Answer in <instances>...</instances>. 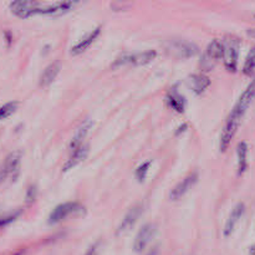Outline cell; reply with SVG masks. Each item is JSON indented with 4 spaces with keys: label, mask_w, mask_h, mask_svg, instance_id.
Here are the masks:
<instances>
[{
    "label": "cell",
    "mask_w": 255,
    "mask_h": 255,
    "mask_svg": "<svg viewBox=\"0 0 255 255\" xmlns=\"http://www.w3.org/2000/svg\"><path fill=\"white\" fill-rule=\"evenodd\" d=\"M255 98V80L249 85V86L244 90V92L241 93L239 100L237 101L236 106L233 107L232 112L229 113L225 122V126L221 131L220 136V151L225 152L227 148L229 147L230 142H232L233 137L236 136L237 131H238L239 126H240L241 118L245 115L247 109H249V106L252 105V102L254 101Z\"/></svg>",
    "instance_id": "6da1fadb"
},
{
    "label": "cell",
    "mask_w": 255,
    "mask_h": 255,
    "mask_svg": "<svg viewBox=\"0 0 255 255\" xmlns=\"http://www.w3.org/2000/svg\"><path fill=\"white\" fill-rule=\"evenodd\" d=\"M223 48H224V53H223V60H224V65L228 71L230 73H236L237 65H238V55H239V48H240V40L239 37L233 36V35H228L225 37L224 42H223Z\"/></svg>",
    "instance_id": "7a4b0ae2"
},
{
    "label": "cell",
    "mask_w": 255,
    "mask_h": 255,
    "mask_svg": "<svg viewBox=\"0 0 255 255\" xmlns=\"http://www.w3.org/2000/svg\"><path fill=\"white\" fill-rule=\"evenodd\" d=\"M20 161H21V152L15 151L9 154L4 163L0 165V185L6 180L12 178L15 180L19 174Z\"/></svg>",
    "instance_id": "3957f363"
},
{
    "label": "cell",
    "mask_w": 255,
    "mask_h": 255,
    "mask_svg": "<svg viewBox=\"0 0 255 255\" xmlns=\"http://www.w3.org/2000/svg\"><path fill=\"white\" fill-rule=\"evenodd\" d=\"M156 56H157V53L154 50L142 51V53L138 54H125V55H121L118 59H116V61L112 64V68H116V66L118 68V66L125 64H132L136 65V66H142V65H146L148 64V62H151Z\"/></svg>",
    "instance_id": "277c9868"
},
{
    "label": "cell",
    "mask_w": 255,
    "mask_h": 255,
    "mask_svg": "<svg viewBox=\"0 0 255 255\" xmlns=\"http://www.w3.org/2000/svg\"><path fill=\"white\" fill-rule=\"evenodd\" d=\"M79 212H84V207L80 203H62V204L57 205L56 208H54L50 217H49V223L50 224H56V223H60V221H62L64 219L68 218V217L73 216L75 213H79Z\"/></svg>",
    "instance_id": "5b68a950"
},
{
    "label": "cell",
    "mask_w": 255,
    "mask_h": 255,
    "mask_svg": "<svg viewBox=\"0 0 255 255\" xmlns=\"http://www.w3.org/2000/svg\"><path fill=\"white\" fill-rule=\"evenodd\" d=\"M37 6H39V1L36 0H18V1L10 3L9 8L15 17L28 19L37 14Z\"/></svg>",
    "instance_id": "8992f818"
},
{
    "label": "cell",
    "mask_w": 255,
    "mask_h": 255,
    "mask_svg": "<svg viewBox=\"0 0 255 255\" xmlns=\"http://www.w3.org/2000/svg\"><path fill=\"white\" fill-rule=\"evenodd\" d=\"M154 233H156V227H154V224L148 223V224L143 225L140 229V232L137 233L135 241H133V250H135L136 253L143 252L145 248L147 247V244L151 241L152 237L154 236Z\"/></svg>",
    "instance_id": "52a82bcc"
},
{
    "label": "cell",
    "mask_w": 255,
    "mask_h": 255,
    "mask_svg": "<svg viewBox=\"0 0 255 255\" xmlns=\"http://www.w3.org/2000/svg\"><path fill=\"white\" fill-rule=\"evenodd\" d=\"M223 53H224V48H223V42L219 40H213L208 45L207 51H205V56L203 59L202 62H207L205 68L210 69L213 66L214 62H217L218 60L223 59Z\"/></svg>",
    "instance_id": "ba28073f"
},
{
    "label": "cell",
    "mask_w": 255,
    "mask_h": 255,
    "mask_svg": "<svg viewBox=\"0 0 255 255\" xmlns=\"http://www.w3.org/2000/svg\"><path fill=\"white\" fill-rule=\"evenodd\" d=\"M198 180V173L197 172H192L191 174H188L185 178H183L182 182H180L176 187L172 189L171 192V199L172 200H177V199L182 198L189 189L192 185L197 182Z\"/></svg>",
    "instance_id": "9c48e42d"
},
{
    "label": "cell",
    "mask_w": 255,
    "mask_h": 255,
    "mask_svg": "<svg viewBox=\"0 0 255 255\" xmlns=\"http://www.w3.org/2000/svg\"><path fill=\"white\" fill-rule=\"evenodd\" d=\"M142 212H143V205L141 204V203H138V204L129 208V210L127 212L126 216H125L124 220H122V223H121L120 227H118L117 234H121V233L131 229V228L135 225L136 221H137V219L141 217Z\"/></svg>",
    "instance_id": "30bf717a"
},
{
    "label": "cell",
    "mask_w": 255,
    "mask_h": 255,
    "mask_svg": "<svg viewBox=\"0 0 255 255\" xmlns=\"http://www.w3.org/2000/svg\"><path fill=\"white\" fill-rule=\"evenodd\" d=\"M171 50H173L176 53L177 56L191 57L198 53V46L192 44V42L177 40V41L171 42Z\"/></svg>",
    "instance_id": "8fae6325"
},
{
    "label": "cell",
    "mask_w": 255,
    "mask_h": 255,
    "mask_svg": "<svg viewBox=\"0 0 255 255\" xmlns=\"http://www.w3.org/2000/svg\"><path fill=\"white\" fill-rule=\"evenodd\" d=\"M100 33H101V26H97V28L93 29V30L91 31V33H89L86 36L82 37L75 46H73L71 54H73V55H79V54H82L84 51H86L87 49L90 48L91 44L97 39Z\"/></svg>",
    "instance_id": "7c38bea8"
},
{
    "label": "cell",
    "mask_w": 255,
    "mask_h": 255,
    "mask_svg": "<svg viewBox=\"0 0 255 255\" xmlns=\"http://www.w3.org/2000/svg\"><path fill=\"white\" fill-rule=\"evenodd\" d=\"M244 209H245V207H244L243 203H239V204H237L236 207L233 208L232 213H230L229 218H228L227 223H225V227H224V236L225 237H228L232 234L233 230H234V228H236L237 223L239 221L240 217L243 216Z\"/></svg>",
    "instance_id": "4fadbf2b"
},
{
    "label": "cell",
    "mask_w": 255,
    "mask_h": 255,
    "mask_svg": "<svg viewBox=\"0 0 255 255\" xmlns=\"http://www.w3.org/2000/svg\"><path fill=\"white\" fill-rule=\"evenodd\" d=\"M60 69H61V64L59 61H55L51 65H49L48 68L44 70V73H42L41 77H40V86L46 87L53 84L54 80L56 79V76L59 75Z\"/></svg>",
    "instance_id": "5bb4252c"
},
{
    "label": "cell",
    "mask_w": 255,
    "mask_h": 255,
    "mask_svg": "<svg viewBox=\"0 0 255 255\" xmlns=\"http://www.w3.org/2000/svg\"><path fill=\"white\" fill-rule=\"evenodd\" d=\"M91 126H92V121H85L84 124L77 128V131H76L75 136H73L70 143V148L73 151H76L79 147L82 146V142H84L85 137H86L89 131H90Z\"/></svg>",
    "instance_id": "9a60e30c"
},
{
    "label": "cell",
    "mask_w": 255,
    "mask_h": 255,
    "mask_svg": "<svg viewBox=\"0 0 255 255\" xmlns=\"http://www.w3.org/2000/svg\"><path fill=\"white\" fill-rule=\"evenodd\" d=\"M87 154H89V146H84V145H82V146L79 147V148L76 149V151H73V156H71V157L68 160V162L64 164V168H62V171L64 172L70 171V169L73 168L75 165H77L79 163H81L82 161L87 157Z\"/></svg>",
    "instance_id": "2e32d148"
},
{
    "label": "cell",
    "mask_w": 255,
    "mask_h": 255,
    "mask_svg": "<svg viewBox=\"0 0 255 255\" xmlns=\"http://www.w3.org/2000/svg\"><path fill=\"white\" fill-rule=\"evenodd\" d=\"M210 85L209 77L204 75H192L189 77V86L193 90L194 93L197 95H200V93L204 92Z\"/></svg>",
    "instance_id": "e0dca14e"
},
{
    "label": "cell",
    "mask_w": 255,
    "mask_h": 255,
    "mask_svg": "<svg viewBox=\"0 0 255 255\" xmlns=\"http://www.w3.org/2000/svg\"><path fill=\"white\" fill-rule=\"evenodd\" d=\"M167 102H168L169 107L173 109L176 112L183 113L185 109V98L183 97L181 93H178L177 91H171L167 95Z\"/></svg>",
    "instance_id": "ac0fdd59"
},
{
    "label": "cell",
    "mask_w": 255,
    "mask_h": 255,
    "mask_svg": "<svg viewBox=\"0 0 255 255\" xmlns=\"http://www.w3.org/2000/svg\"><path fill=\"white\" fill-rule=\"evenodd\" d=\"M238 154V174L241 176L248 168V145L245 142H240L237 148Z\"/></svg>",
    "instance_id": "d6986e66"
},
{
    "label": "cell",
    "mask_w": 255,
    "mask_h": 255,
    "mask_svg": "<svg viewBox=\"0 0 255 255\" xmlns=\"http://www.w3.org/2000/svg\"><path fill=\"white\" fill-rule=\"evenodd\" d=\"M243 73L244 75L249 76V77L255 76V48L250 49L249 54H248L245 62H244Z\"/></svg>",
    "instance_id": "ffe728a7"
},
{
    "label": "cell",
    "mask_w": 255,
    "mask_h": 255,
    "mask_svg": "<svg viewBox=\"0 0 255 255\" xmlns=\"http://www.w3.org/2000/svg\"><path fill=\"white\" fill-rule=\"evenodd\" d=\"M18 106H19V102L17 101H10L8 104L3 105V106H0V121L5 120L9 116H12L18 109Z\"/></svg>",
    "instance_id": "44dd1931"
},
{
    "label": "cell",
    "mask_w": 255,
    "mask_h": 255,
    "mask_svg": "<svg viewBox=\"0 0 255 255\" xmlns=\"http://www.w3.org/2000/svg\"><path fill=\"white\" fill-rule=\"evenodd\" d=\"M151 163H152L151 161L142 163V164H141L140 167L136 169V177H137V180L140 181V182H143V181H145V178H146L147 172H148L149 167H151Z\"/></svg>",
    "instance_id": "7402d4cb"
},
{
    "label": "cell",
    "mask_w": 255,
    "mask_h": 255,
    "mask_svg": "<svg viewBox=\"0 0 255 255\" xmlns=\"http://www.w3.org/2000/svg\"><path fill=\"white\" fill-rule=\"evenodd\" d=\"M18 217V214H13V216H9V217H4V218H0V228L1 227H5L6 224H9V223H12L13 220H14L15 218Z\"/></svg>",
    "instance_id": "603a6c76"
},
{
    "label": "cell",
    "mask_w": 255,
    "mask_h": 255,
    "mask_svg": "<svg viewBox=\"0 0 255 255\" xmlns=\"http://www.w3.org/2000/svg\"><path fill=\"white\" fill-rule=\"evenodd\" d=\"M86 255H97V244H95L93 247H91L89 249V252L86 253Z\"/></svg>",
    "instance_id": "cb8c5ba5"
},
{
    "label": "cell",
    "mask_w": 255,
    "mask_h": 255,
    "mask_svg": "<svg viewBox=\"0 0 255 255\" xmlns=\"http://www.w3.org/2000/svg\"><path fill=\"white\" fill-rule=\"evenodd\" d=\"M187 128H188V125H187V124H183L182 126H181L180 128H178V131L176 132V135H177V136L181 135V133H182V132H184Z\"/></svg>",
    "instance_id": "d4e9b609"
},
{
    "label": "cell",
    "mask_w": 255,
    "mask_h": 255,
    "mask_svg": "<svg viewBox=\"0 0 255 255\" xmlns=\"http://www.w3.org/2000/svg\"><path fill=\"white\" fill-rule=\"evenodd\" d=\"M248 35H249L250 37H253V39H255V29H249V30H248Z\"/></svg>",
    "instance_id": "484cf974"
},
{
    "label": "cell",
    "mask_w": 255,
    "mask_h": 255,
    "mask_svg": "<svg viewBox=\"0 0 255 255\" xmlns=\"http://www.w3.org/2000/svg\"><path fill=\"white\" fill-rule=\"evenodd\" d=\"M250 255H255V245L250 248Z\"/></svg>",
    "instance_id": "4316f807"
},
{
    "label": "cell",
    "mask_w": 255,
    "mask_h": 255,
    "mask_svg": "<svg viewBox=\"0 0 255 255\" xmlns=\"http://www.w3.org/2000/svg\"><path fill=\"white\" fill-rule=\"evenodd\" d=\"M147 255H157V250L153 249V250H152V252H149Z\"/></svg>",
    "instance_id": "83f0119b"
},
{
    "label": "cell",
    "mask_w": 255,
    "mask_h": 255,
    "mask_svg": "<svg viewBox=\"0 0 255 255\" xmlns=\"http://www.w3.org/2000/svg\"><path fill=\"white\" fill-rule=\"evenodd\" d=\"M14 255H23V252H19V253H17V254H14Z\"/></svg>",
    "instance_id": "f1b7e54d"
}]
</instances>
